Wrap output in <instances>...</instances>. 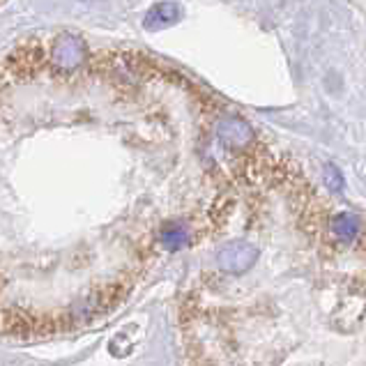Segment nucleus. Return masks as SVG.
<instances>
[{"label": "nucleus", "mask_w": 366, "mask_h": 366, "mask_svg": "<svg viewBox=\"0 0 366 366\" xmlns=\"http://www.w3.org/2000/svg\"><path fill=\"white\" fill-rule=\"evenodd\" d=\"M256 258H258V249L252 247L249 242H228V244H223V249L219 252V256H216L219 265L226 270V272H233V274L247 272L256 263Z\"/></svg>", "instance_id": "obj_1"}, {"label": "nucleus", "mask_w": 366, "mask_h": 366, "mask_svg": "<svg viewBox=\"0 0 366 366\" xmlns=\"http://www.w3.org/2000/svg\"><path fill=\"white\" fill-rule=\"evenodd\" d=\"M180 19V8L175 3H161L157 8L150 10V14L145 19L148 28H164V26H171Z\"/></svg>", "instance_id": "obj_2"}, {"label": "nucleus", "mask_w": 366, "mask_h": 366, "mask_svg": "<svg viewBox=\"0 0 366 366\" xmlns=\"http://www.w3.org/2000/svg\"><path fill=\"white\" fill-rule=\"evenodd\" d=\"M187 240H189V233L182 223H168V226L161 230V242H164L171 252L182 249L187 244Z\"/></svg>", "instance_id": "obj_3"}, {"label": "nucleus", "mask_w": 366, "mask_h": 366, "mask_svg": "<svg viewBox=\"0 0 366 366\" xmlns=\"http://www.w3.org/2000/svg\"><path fill=\"white\" fill-rule=\"evenodd\" d=\"M332 230H334V235L338 237V240H352V237L359 233V221L352 214L343 212V214L334 216Z\"/></svg>", "instance_id": "obj_4"}, {"label": "nucleus", "mask_w": 366, "mask_h": 366, "mask_svg": "<svg viewBox=\"0 0 366 366\" xmlns=\"http://www.w3.org/2000/svg\"><path fill=\"white\" fill-rule=\"evenodd\" d=\"M327 182H329V187L341 189V178H338V171L332 173V168H327Z\"/></svg>", "instance_id": "obj_5"}]
</instances>
